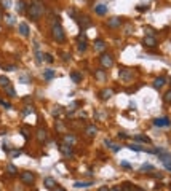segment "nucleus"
<instances>
[{
  "label": "nucleus",
  "mask_w": 171,
  "mask_h": 191,
  "mask_svg": "<svg viewBox=\"0 0 171 191\" xmlns=\"http://www.w3.org/2000/svg\"><path fill=\"white\" fill-rule=\"evenodd\" d=\"M77 22H79V26H80V29H82V30H85L86 27H90V26H91V21H90L86 16H79V18H77Z\"/></svg>",
  "instance_id": "39448f33"
},
{
  "label": "nucleus",
  "mask_w": 171,
  "mask_h": 191,
  "mask_svg": "<svg viewBox=\"0 0 171 191\" xmlns=\"http://www.w3.org/2000/svg\"><path fill=\"white\" fill-rule=\"evenodd\" d=\"M0 105H3V107H5V108H8V110H10V108H11V104H8V102H5V100H2V99H0Z\"/></svg>",
  "instance_id": "58836bf2"
},
{
  "label": "nucleus",
  "mask_w": 171,
  "mask_h": 191,
  "mask_svg": "<svg viewBox=\"0 0 171 191\" xmlns=\"http://www.w3.org/2000/svg\"><path fill=\"white\" fill-rule=\"evenodd\" d=\"M91 185H93V182H75L74 188L79 190V188H88V186H91Z\"/></svg>",
  "instance_id": "4be33fe9"
},
{
  "label": "nucleus",
  "mask_w": 171,
  "mask_h": 191,
  "mask_svg": "<svg viewBox=\"0 0 171 191\" xmlns=\"http://www.w3.org/2000/svg\"><path fill=\"white\" fill-rule=\"evenodd\" d=\"M2 18H3V14H2V10H0V21H2Z\"/></svg>",
  "instance_id": "6e6d98bb"
},
{
  "label": "nucleus",
  "mask_w": 171,
  "mask_h": 191,
  "mask_svg": "<svg viewBox=\"0 0 171 191\" xmlns=\"http://www.w3.org/2000/svg\"><path fill=\"white\" fill-rule=\"evenodd\" d=\"M21 134H23L26 139H29V137H31V132H29V129H21Z\"/></svg>",
  "instance_id": "4c0bfd02"
},
{
  "label": "nucleus",
  "mask_w": 171,
  "mask_h": 191,
  "mask_svg": "<svg viewBox=\"0 0 171 191\" xmlns=\"http://www.w3.org/2000/svg\"><path fill=\"white\" fill-rule=\"evenodd\" d=\"M53 191H64V190H59V188H56V186H55V188H53Z\"/></svg>",
  "instance_id": "5fc2aeb1"
},
{
  "label": "nucleus",
  "mask_w": 171,
  "mask_h": 191,
  "mask_svg": "<svg viewBox=\"0 0 171 191\" xmlns=\"http://www.w3.org/2000/svg\"><path fill=\"white\" fill-rule=\"evenodd\" d=\"M165 169L171 172V163H165Z\"/></svg>",
  "instance_id": "49530a36"
},
{
  "label": "nucleus",
  "mask_w": 171,
  "mask_h": 191,
  "mask_svg": "<svg viewBox=\"0 0 171 191\" xmlns=\"http://www.w3.org/2000/svg\"><path fill=\"white\" fill-rule=\"evenodd\" d=\"M128 148H130V150H133V151H147V153H152V150H146V148L136 145V143H130V145H128Z\"/></svg>",
  "instance_id": "a211bd4d"
},
{
  "label": "nucleus",
  "mask_w": 171,
  "mask_h": 191,
  "mask_svg": "<svg viewBox=\"0 0 171 191\" xmlns=\"http://www.w3.org/2000/svg\"><path fill=\"white\" fill-rule=\"evenodd\" d=\"M77 49H79L80 53L86 51V41L85 40H79V43H77Z\"/></svg>",
  "instance_id": "c85d7f7f"
},
{
  "label": "nucleus",
  "mask_w": 171,
  "mask_h": 191,
  "mask_svg": "<svg viewBox=\"0 0 171 191\" xmlns=\"http://www.w3.org/2000/svg\"><path fill=\"white\" fill-rule=\"evenodd\" d=\"M120 166L123 167V169H130V171H131V169H133V167H131V164H130V163H127V161H123V163L120 164Z\"/></svg>",
  "instance_id": "e433bc0d"
},
{
  "label": "nucleus",
  "mask_w": 171,
  "mask_h": 191,
  "mask_svg": "<svg viewBox=\"0 0 171 191\" xmlns=\"http://www.w3.org/2000/svg\"><path fill=\"white\" fill-rule=\"evenodd\" d=\"M137 11H147V5H137Z\"/></svg>",
  "instance_id": "a19ab883"
},
{
  "label": "nucleus",
  "mask_w": 171,
  "mask_h": 191,
  "mask_svg": "<svg viewBox=\"0 0 171 191\" xmlns=\"http://www.w3.org/2000/svg\"><path fill=\"white\" fill-rule=\"evenodd\" d=\"M14 21H16V19H14L13 16H7V22L10 24V26H13V24H14Z\"/></svg>",
  "instance_id": "ea45409f"
},
{
  "label": "nucleus",
  "mask_w": 171,
  "mask_h": 191,
  "mask_svg": "<svg viewBox=\"0 0 171 191\" xmlns=\"http://www.w3.org/2000/svg\"><path fill=\"white\" fill-rule=\"evenodd\" d=\"M21 151H11V156H19Z\"/></svg>",
  "instance_id": "09e8293b"
},
{
  "label": "nucleus",
  "mask_w": 171,
  "mask_h": 191,
  "mask_svg": "<svg viewBox=\"0 0 171 191\" xmlns=\"http://www.w3.org/2000/svg\"><path fill=\"white\" fill-rule=\"evenodd\" d=\"M134 140H137V142H142V143H150V137L147 135H141V134H137V135H134Z\"/></svg>",
  "instance_id": "aec40b11"
},
{
  "label": "nucleus",
  "mask_w": 171,
  "mask_h": 191,
  "mask_svg": "<svg viewBox=\"0 0 171 191\" xmlns=\"http://www.w3.org/2000/svg\"><path fill=\"white\" fill-rule=\"evenodd\" d=\"M43 78L47 80V81H50V80L55 78V72L51 70V68H47V70L43 72Z\"/></svg>",
  "instance_id": "412c9836"
},
{
  "label": "nucleus",
  "mask_w": 171,
  "mask_h": 191,
  "mask_svg": "<svg viewBox=\"0 0 171 191\" xmlns=\"http://www.w3.org/2000/svg\"><path fill=\"white\" fill-rule=\"evenodd\" d=\"M106 24L109 26L110 29H117L120 24H122V18H110V19L106 21Z\"/></svg>",
  "instance_id": "0eeeda50"
},
{
  "label": "nucleus",
  "mask_w": 171,
  "mask_h": 191,
  "mask_svg": "<svg viewBox=\"0 0 171 191\" xmlns=\"http://www.w3.org/2000/svg\"><path fill=\"white\" fill-rule=\"evenodd\" d=\"M61 153L66 154L67 158H70L72 156V147H70V145H67V143H64V145L61 147Z\"/></svg>",
  "instance_id": "f3484780"
},
{
  "label": "nucleus",
  "mask_w": 171,
  "mask_h": 191,
  "mask_svg": "<svg viewBox=\"0 0 171 191\" xmlns=\"http://www.w3.org/2000/svg\"><path fill=\"white\" fill-rule=\"evenodd\" d=\"M170 124H171V119L168 118V116L154 119V126H157V127H166V126H170Z\"/></svg>",
  "instance_id": "20e7f679"
},
{
  "label": "nucleus",
  "mask_w": 171,
  "mask_h": 191,
  "mask_svg": "<svg viewBox=\"0 0 171 191\" xmlns=\"http://www.w3.org/2000/svg\"><path fill=\"white\" fill-rule=\"evenodd\" d=\"M101 64H103L106 68L112 67V64H114L112 56H110V54H103V56H101Z\"/></svg>",
  "instance_id": "423d86ee"
},
{
  "label": "nucleus",
  "mask_w": 171,
  "mask_h": 191,
  "mask_svg": "<svg viewBox=\"0 0 171 191\" xmlns=\"http://www.w3.org/2000/svg\"><path fill=\"white\" fill-rule=\"evenodd\" d=\"M69 58H70L69 54H62V59H64V61H69Z\"/></svg>",
  "instance_id": "3c124183"
},
{
  "label": "nucleus",
  "mask_w": 171,
  "mask_h": 191,
  "mask_svg": "<svg viewBox=\"0 0 171 191\" xmlns=\"http://www.w3.org/2000/svg\"><path fill=\"white\" fill-rule=\"evenodd\" d=\"M2 5L3 8H11V0H2Z\"/></svg>",
  "instance_id": "c9c22d12"
},
{
  "label": "nucleus",
  "mask_w": 171,
  "mask_h": 191,
  "mask_svg": "<svg viewBox=\"0 0 171 191\" xmlns=\"http://www.w3.org/2000/svg\"><path fill=\"white\" fill-rule=\"evenodd\" d=\"M64 142L67 143V145H70V147H74V145L77 143V139L74 135H66L64 137Z\"/></svg>",
  "instance_id": "b1692460"
},
{
  "label": "nucleus",
  "mask_w": 171,
  "mask_h": 191,
  "mask_svg": "<svg viewBox=\"0 0 171 191\" xmlns=\"http://www.w3.org/2000/svg\"><path fill=\"white\" fill-rule=\"evenodd\" d=\"M34 45H35V46H34V49H35V61H37V64H42V62L45 61V54L38 51V43H37V41H35Z\"/></svg>",
  "instance_id": "1a4fd4ad"
},
{
  "label": "nucleus",
  "mask_w": 171,
  "mask_h": 191,
  "mask_svg": "<svg viewBox=\"0 0 171 191\" xmlns=\"http://www.w3.org/2000/svg\"><path fill=\"white\" fill-rule=\"evenodd\" d=\"M75 107H77V104H75V102L70 104V105H69V112H74V110H75Z\"/></svg>",
  "instance_id": "a18cd8bd"
},
{
  "label": "nucleus",
  "mask_w": 171,
  "mask_h": 191,
  "mask_svg": "<svg viewBox=\"0 0 171 191\" xmlns=\"http://www.w3.org/2000/svg\"><path fill=\"white\" fill-rule=\"evenodd\" d=\"M19 81H21V83H31V77H27V75H21V77H19Z\"/></svg>",
  "instance_id": "2f4dec72"
},
{
  "label": "nucleus",
  "mask_w": 171,
  "mask_h": 191,
  "mask_svg": "<svg viewBox=\"0 0 171 191\" xmlns=\"http://www.w3.org/2000/svg\"><path fill=\"white\" fill-rule=\"evenodd\" d=\"M70 78H72L74 83H79V81H82V73H79V72H72Z\"/></svg>",
  "instance_id": "bb28decb"
},
{
  "label": "nucleus",
  "mask_w": 171,
  "mask_h": 191,
  "mask_svg": "<svg viewBox=\"0 0 171 191\" xmlns=\"http://www.w3.org/2000/svg\"><path fill=\"white\" fill-rule=\"evenodd\" d=\"M146 171H154V166H150V164H144V166H141V172H146Z\"/></svg>",
  "instance_id": "7c9ffc66"
},
{
  "label": "nucleus",
  "mask_w": 171,
  "mask_h": 191,
  "mask_svg": "<svg viewBox=\"0 0 171 191\" xmlns=\"http://www.w3.org/2000/svg\"><path fill=\"white\" fill-rule=\"evenodd\" d=\"M94 77L98 81H104V80H106V72H104L103 68H98V70H94Z\"/></svg>",
  "instance_id": "2eb2a0df"
},
{
  "label": "nucleus",
  "mask_w": 171,
  "mask_h": 191,
  "mask_svg": "<svg viewBox=\"0 0 171 191\" xmlns=\"http://www.w3.org/2000/svg\"><path fill=\"white\" fill-rule=\"evenodd\" d=\"M18 30H19V34L23 35V37H29V26L27 22H19V26H18Z\"/></svg>",
  "instance_id": "6e6552de"
},
{
  "label": "nucleus",
  "mask_w": 171,
  "mask_h": 191,
  "mask_svg": "<svg viewBox=\"0 0 171 191\" xmlns=\"http://www.w3.org/2000/svg\"><path fill=\"white\" fill-rule=\"evenodd\" d=\"M59 113H61V107H55V110H53V115L58 116Z\"/></svg>",
  "instance_id": "37998d69"
},
{
  "label": "nucleus",
  "mask_w": 171,
  "mask_h": 191,
  "mask_svg": "<svg viewBox=\"0 0 171 191\" xmlns=\"http://www.w3.org/2000/svg\"><path fill=\"white\" fill-rule=\"evenodd\" d=\"M34 112V110H32V107H26V108L23 110V115L26 116V115H31V113Z\"/></svg>",
  "instance_id": "f704fd0d"
},
{
  "label": "nucleus",
  "mask_w": 171,
  "mask_h": 191,
  "mask_svg": "<svg viewBox=\"0 0 171 191\" xmlns=\"http://www.w3.org/2000/svg\"><path fill=\"white\" fill-rule=\"evenodd\" d=\"M3 91H5V94L8 96V97H16V89H14V86L13 85H8V86H5L3 88Z\"/></svg>",
  "instance_id": "f8f14e48"
},
{
  "label": "nucleus",
  "mask_w": 171,
  "mask_h": 191,
  "mask_svg": "<svg viewBox=\"0 0 171 191\" xmlns=\"http://www.w3.org/2000/svg\"><path fill=\"white\" fill-rule=\"evenodd\" d=\"M94 11L96 14H99V16H104V14H107V7L104 3H98L94 7Z\"/></svg>",
  "instance_id": "9b49d317"
},
{
  "label": "nucleus",
  "mask_w": 171,
  "mask_h": 191,
  "mask_svg": "<svg viewBox=\"0 0 171 191\" xmlns=\"http://www.w3.org/2000/svg\"><path fill=\"white\" fill-rule=\"evenodd\" d=\"M7 172H8L10 175H16V174H18V169H16V166H14L13 163H10V164L7 166Z\"/></svg>",
  "instance_id": "393cba45"
},
{
  "label": "nucleus",
  "mask_w": 171,
  "mask_h": 191,
  "mask_svg": "<svg viewBox=\"0 0 171 191\" xmlns=\"http://www.w3.org/2000/svg\"><path fill=\"white\" fill-rule=\"evenodd\" d=\"M51 35H53V38H55L56 41H59V43L66 41V32H64V29H62V26H61V22H59V21H56V22L53 24Z\"/></svg>",
  "instance_id": "f03ea898"
},
{
  "label": "nucleus",
  "mask_w": 171,
  "mask_h": 191,
  "mask_svg": "<svg viewBox=\"0 0 171 191\" xmlns=\"http://www.w3.org/2000/svg\"><path fill=\"white\" fill-rule=\"evenodd\" d=\"M110 148H112V151H118L120 150V145H114V143H112V145H110Z\"/></svg>",
  "instance_id": "c03bdc74"
},
{
  "label": "nucleus",
  "mask_w": 171,
  "mask_h": 191,
  "mask_svg": "<svg viewBox=\"0 0 171 191\" xmlns=\"http://www.w3.org/2000/svg\"><path fill=\"white\" fill-rule=\"evenodd\" d=\"M37 137H38V140H40V142H45V140H47V131L45 129H38V132H37Z\"/></svg>",
  "instance_id": "cd10ccee"
},
{
  "label": "nucleus",
  "mask_w": 171,
  "mask_h": 191,
  "mask_svg": "<svg viewBox=\"0 0 171 191\" xmlns=\"http://www.w3.org/2000/svg\"><path fill=\"white\" fill-rule=\"evenodd\" d=\"M146 46H149V48H154V46H157V40H155V37H152V35H147V37L144 38V41H142Z\"/></svg>",
  "instance_id": "9d476101"
},
{
  "label": "nucleus",
  "mask_w": 171,
  "mask_h": 191,
  "mask_svg": "<svg viewBox=\"0 0 171 191\" xmlns=\"http://www.w3.org/2000/svg\"><path fill=\"white\" fill-rule=\"evenodd\" d=\"M165 83H166V78H165V77H158V78L154 80V88L155 89H160Z\"/></svg>",
  "instance_id": "ddd939ff"
},
{
  "label": "nucleus",
  "mask_w": 171,
  "mask_h": 191,
  "mask_svg": "<svg viewBox=\"0 0 171 191\" xmlns=\"http://www.w3.org/2000/svg\"><path fill=\"white\" fill-rule=\"evenodd\" d=\"M110 96H114V91L112 89H104V91H101V99H109Z\"/></svg>",
  "instance_id": "a878e982"
},
{
  "label": "nucleus",
  "mask_w": 171,
  "mask_h": 191,
  "mask_svg": "<svg viewBox=\"0 0 171 191\" xmlns=\"http://www.w3.org/2000/svg\"><path fill=\"white\" fill-rule=\"evenodd\" d=\"M134 107H136V104H134V102H130V108L134 110Z\"/></svg>",
  "instance_id": "603ef678"
},
{
  "label": "nucleus",
  "mask_w": 171,
  "mask_h": 191,
  "mask_svg": "<svg viewBox=\"0 0 171 191\" xmlns=\"http://www.w3.org/2000/svg\"><path fill=\"white\" fill-rule=\"evenodd\" d=\"M110 191H122V188H117V186H115V188H112Z\"/></svg>",
  "instance_id": "864d4df0"
},
{
  "label": "nucleus",
  "mask_w": 171,
  "mask_h": 191,
  "mask_svg": "<svg viewBox=\"0 0 171 191\" xmlns=\"http://www.w3.org/2000/svg\"><path fill=\"white\" fill-rule=\"evenodd\" d=\"M163 100H165L166 104H171V91H168L166 94L163 96Z\"/></svg>",
  "instance_id": "473e14b6"
},
{
  "label": "nucleus",
  "mask_w": 171,
  "mask_h": 191,
  "mask_svg": "<svg viewBox=\"0 0 171 191\" xmlns=\"http://www.w3.org/2000/svg\"><path fill=\"white\" fill-rule=\"evenodd\" d=\"M43 11H45V7L40 0H31V3H29V7H27V16L31 18L32 21L40 19Z\"/></svg>",
  "instance_id": "f257e3e1"
},
{
  "label": "nucleus",
  "mask_w": 171,
  "mask_h": 191,
  "mask_svg": "<svg viewBox=\"0 0 171 191\" xmlns=\"http://www.w3.org/2000/svg\"><path fill=\"white\" fill-rule=\"evenodd\" d=\"M94 48L98 49V51H104V49H106V41L96 40V41H94Z\"/></svg>",
  "instance_id": "5701e85b"
},
{
  "label": "nucleus",
  "mask_w": 171,
  "mask_h": 191,
  "mask_svg": "<svg viewBox=\"0 0 171 191\" xmlns=\"http://www.w3.org/2000/svg\"><path fill=\"white\" fill-rule=\"evenodd\" d=\"M53 61H55V58H53L51 54H45V62H48V64H53Z\"/></svg>",
  "instance_id": "72a5a7b5"
},
{
  "label": "nucleus",
  "mask_w": 171,
  "mask_h": 191,
  "mask_svg": "<svg viewBox=\"0 0 171 191\" xmlns=\"http://www.w3.org/2000/svg\"><path fill=\"white\" fill-rule=\"evenodd\" d=\"M19 177H21V182H23V183H26V185H32L35 182V175L32 174V172H29V171L21 172Z\"/></svg>",
  "instance_id": "7ed1b4c3"
},
{
  "label": "nucleus",
  "mask_w": 171,
  "mask_h": 191,
  "mask_svg": "<svg viewBox=\"0 0 171 191\" xmlns=\"http://www.w3.org/2000/svg\"><path fill=\"white\" fill-rule=\"evenodd\" d=\"M122 191H142V190H139L137 186H134L133 183H123L122 185Z\"/></svg>",
  "instance_id": "dca6fc26"
},
{
  "label": "nucleus",
  "mask_w": 171,
  "mask_h": 191,
  "mask_svg": "<svg viewBox=\"0 0 171 191\" xmlns=\"http://www.w3.org/2000/svg\"><path fill=\"white\" fill-rule=\"evenodd\" d=\"M96 132H98V127H96V126H88V127L85 129V134H86L88 137H94Z\"/></svg>",
  "instance_id": "6ab92c4d"
},
{
  "label": "nucleus",
  "mask_w": 171,
  "mask_h": 191,
  "mask_svg": "<svg viewBox=\"0 0 171 191\" xmlns=\"http://www.w3.org/2000/svg\"><path fill=\"white\" fill-rule=\"evenodd\" d=\"M98 191H110V190H109V188H107V186H101V188H99V190H98Z\"/></svg>",
  "instance_id": "8fccbe9b"
},
{
  "label": "nucleus",
  "mask_w": 171,
  "mask_h": 191,
  "mask_svg": "<svg viewBox=\"0 0 171 191\" xmlns=\"http://www.w3.org/2000/svg\"><path fill=\"white\" fill-rule=\"evenodd\" d=\"M43 183H45V186H47L48 190H53V188L56 186V180H55L53 177H47V178H45V182H43Z\"/></svg>",
  "instance_id": "4468645a"
},
{
  "label": "nucleus",
  "mask_w": 171,
  "mask_h": 191,
  "mask_svg": "<svg viewBox=\"0 0 171 191\" xmlns=\"http://www.w3.org/2000/svg\"><path fill=\"white\" fill-rule=\"evenodd\" d=\"M18 11H24V2H18Z\"/></svg>",
  "instance_id": "79ce46f5"
},
{
  "label": "nucleus",
  "mask_w": 171,
  "mask_h": 191,
  "mask_svg": "<svg viewBox=\"0 0 171 191\" xmlns=\"http://www.w3.org/2000/svg\"><path fill=\"white\" fill-rule=\"evenodd\" d=\"M8 85H10V80H8L7 77H0V86L5 88V86H8Z\"/></svg>",
  "instance_id": "c756f323"
},
{
  "label": "nucleus",
  "mask_w": 171,
  "mask_h": 191,
  "mask_svg": "<svg viewBox=\"0 0 171 191\" xmlns=\"http://www.w3.org/2000/svg\"><path fill=\"white\" fill-rule=\"evenodd\" d=\"M118 137H120V139H127L128 135H127V134H123V132H120V134H118Z\"/></svg>",
  "instance_id": "de8ad7c7"
}]
</instances>
